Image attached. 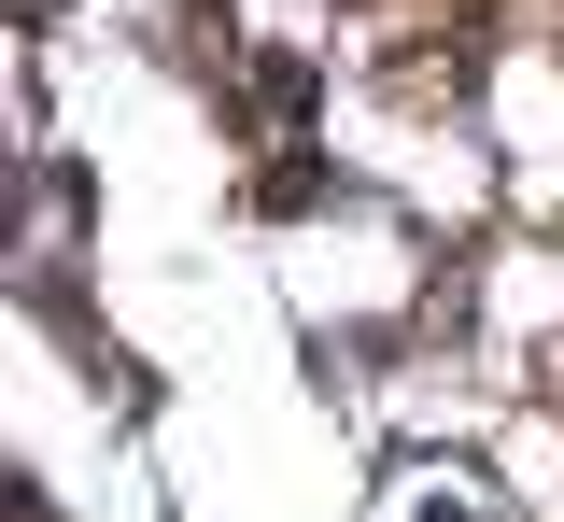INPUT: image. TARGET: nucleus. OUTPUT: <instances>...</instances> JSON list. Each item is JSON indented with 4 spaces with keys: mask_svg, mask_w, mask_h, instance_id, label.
Here are the masks:
<instances>
[{
    "mask_svg": "<svg viewBox=\"0 0 564 522\" xmlns=\"http://www.w3.org/2000/svg\"><path fill=\"white\" fill-rule=\"evenodd\" d=\"M423 522H480V509H452V494H437V509H423Z\"/></svg>",
    "mask_w": 564,
    "mask_h": 522,
    "instance_id": "obj_1",
    "label": "nucleus"
}]
</instances>
